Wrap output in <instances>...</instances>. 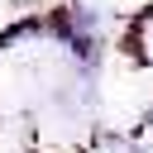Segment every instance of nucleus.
I'll return each instance as SVG.
<instances>
[{
  "label": "nucleus",
  "mask_w": 153,
  "mask_h": 153,
  "mask_svg": "<svg viewBox=\"0 0 153 153\" xmlns=\"http://www.w3.org/2000/svg\"><path fill=\"white\" fill-rule=\"evenodd\" d=\"M129 153H153V148L148 143H129Z\"/></svg>",
  "instance_id": "obj_1"
},
{
  "label": "nucleus",
  "mask_w": 153,
  "mask_h": 153,
  "mask_svg": "<svg viewBox=\"0 0 153 153\" xmlns=\"http://www.w3.org/2000/svg\"><path fill=\"white\" fill-rule=\"evenodd\" d=\"M143 124H153V105H148V115H143Z\"/></svg>",
  "instance_id": "obj_2"
},
{
  "label": "nucleus",
  "mask_w": 153,
  "mask_h": 153,
  "mask_svg": "<svg viewBox=\"0 0 153 153\" xmlns=\"http://www.w3.org/2000/svg\"><path fill=\"white\" fill-rule=\"evenodd\" d=\"M148 48H153V29H148Z\"/></svg>",
  "instance_id": "obj_3"
}]
</instances>
